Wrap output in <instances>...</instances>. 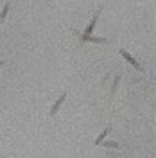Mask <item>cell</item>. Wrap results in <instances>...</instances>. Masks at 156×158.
Instances as JSON below:
<instances>
[{
  "mask_svg": "<svg viewBox=\"0 0 156 158\" xmlns=\"http://www.w3.org/2000/svg\"><path fill=\"white\" fill-rule=\"evenodd\" d=\"M118 52H120V56H122V58L126 59V61H127V63H129V65H133V67H135V69L138 70V72H142V70H144V69H142V65H140V63H138L137 59H135V58H133V56H131V54H129V52H127V50L120 49V50H118Z\"/></svg>",
  "mask_w": 156,
  "mask_h": 158,
  "instance_id": "1",
  "label": "cell"
},
{
  "mask_svg": "<svg viewBox=\"0 0 156 158\" xmlns=\"http://www.w3.org/2000/svg\"><path fill=\"white\" fill-rule=\"evenodd\" d=\"M101 13H102V9H99L95 15H93V18L90 20V23L86 25V29H84V32L81 34V36H90L92 32H93V29H95V25H97V20H99V16H101Z\"/></svg>",
  "mask_w": 156,
  "mask_h": 158,
  "instance_id": "2",
  "label": "cell"
},
{
  "mask_svg": "<svg viewBox=\"0 0 156 158\" xmlns=\"http://www.w3.org/2000/svg\"><path fill=\"white\" fill-rule=\"evenodd\" d=\"M65 99H67V94H61V95H59V99L56 101V102H54V106L50 108V117H54V115H56V113L59 111V108H61V104L65 102Z\"/></svg>",
  "mask_w": 156,
  "mask_h": 158,
  "instance_id": "3",
  "label": "cell"
},
{
  "mask_svg": "<svg viewBox=\"0 0 156 158\" xmlns=\"http://www.w3.org/2000/svg\"><path fill=\"white\" fill-rule=\"evenodd\" d=\"M81 41L84 43V41H90V43H108L106 38H97V36H81Z\"/></svg>",
  "mask_w": 156,
  "mask_h": 158,
  "instance_id": "4",
  "label": "cell"
},
{
  "mask_svg": "<svg viewBox=\"0 0 156 158\" xmlns=\"http://www.w3.org/2000/svg\"><path fill=\"white\" fill-rule=\"evenodd\" d=\"M109 131H111V128L108 126V128H104V131H102V133H99V137L95 138V146H101V144H102V140L109 135Z\"/></svg>",
  "mask_w": 156,
  "mask_h": 158,
  "instance_id": "5",
  "label": "cell"
},
{
  "mask_svg": "<svg viewBox=\"0 0 156 158\" xmlns=\"http://www.w3.org/2000/svg\"><path fill=\"white\" fill-rule=\"evenodd\" d=\"M118 83H120V76H117V77H115V81H113V86H111V99L115 97V94H117Z\"/></svg>",
  "mask_w": 156,
  "mask_h": 158,
  "instance_id": "6",
  "label": "cell"
},
{
  "mask_svg": "<svg viewBox=\"0 0 156 158\" xmlns=\"http://www.w3.org/2000/svg\"><path fill=\"white\" fill-rule=\"evenodd\" d=\"M7 13H9V2H6V6H4V9L0 13V22H4L6 16H7Z\"/></svg>",
  "mask_w": 156,
  "mask_h": 158,
  "instance_id": "7",
  "label": "cell"
},
{
  "mask_svg": "<svg viewBox=\"0 0 156 158\" xmlns=\"http://www.w3.org/2000/svg\"><path fill=\"white\" fill-rule=\"evenodd\" d=\"M102 146H104V148H109V149H115V148H118V144H117V142H104Z\"/></svg>",
  "mask_w": 156,
  "mask_h": 158,
  "instance_id": "8",
  "label": "cell"
},
{
  "mask_svg": "<svg viewBox=\"0 0 156 158\" xmlns=\"http://www.w3.org/2000/svg\"><path fill=\"white\" fill-rule=\"evenodd\" d=\"M2 65H4V61H0V67H2Z\"/></svg>",
  "mask_w": 156,
  "mask_h": 158,
  "instance_id": "9",
  "label": "cell"
}]
</instances>
